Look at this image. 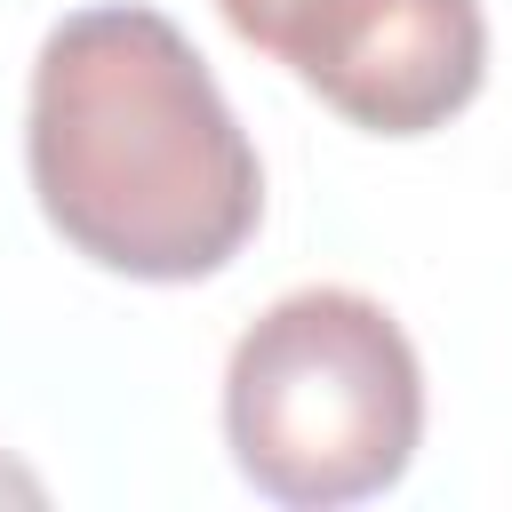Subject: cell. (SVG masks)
Returning a JSON list of instances; mask_svg holds the SVG:
<instances>
[{
    "instance_id": "obj_1",
    "label": "cell",
    "mask_w": 512,
    "mask_h": 512,
    "mask_svg": "<svg viewBox=\"0 0 512 512\" xmlns=\"http://www.w3.org/2000/svg\"><path fill=\"white\" fill-rule=\"evenodd\" d=\"M24 160L48 224L128 280H200L264 216L256 144L160 8H80L40 40Z\"/></svg>"
},
{
    "instance_id": "obj_2",
    "label": "cell",
    "mask_w": 512,
    "mask_h": 512,
    "mask_svg": "<svg viewBox=\"0 0 512 512\" xmlns=\"http://www.w3.org/2000/svg\"><path fill=\"white\" fill-rule=\"evenodd\" d=\"M224 432L240 472L280 504H352L408 472L424 376L400 320L360 288L280 296L224 368Z\"/></svg>"
},
{
    "instance_id": "obj_3",
    "label": "cell",
    "mask_w": 512,
    "mask_h": 512,
    "mask_svg": "<svg viewBox=\"0 0 512 512\" xmlns=\"http://www.w3.org/2000/svg\"><path fill=\"white\" fill-rule=\"evenodd\" d=\"M224 24L280 56L320 104L376 136H424L480 96V0H216Z\"/></svg>"
}]
</instances>
